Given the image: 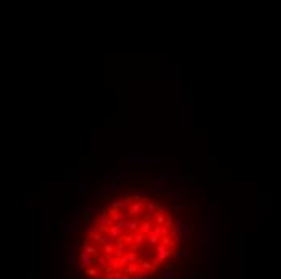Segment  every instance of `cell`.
I'll use <instances>...</instances> for the list:
<instances>
[{
	"instance_id": "obj_27",
	"label": "cell",
	"mask_w": 281,
	"mask_h": 279,
	"mask_svg": "<svg viewBox=\"0 0 281 279\" xmlns=\"http://www.w3.org/2000/svg\"><path fill=\"white\" fill-rule=\"evenodd\" d=\"M149 261H150V264H152L154 268H157V266H158V260H157V256L150 255V256H149Z\"/></svg>"
},
{
	"instance_id": "obj_25",
	"label": "cell",
	"mask_w": 281,
	"mask_h": 279,
	"mask_svg": "<svg viewBox=\"0 0 281 279\" xmlns=\"http://www.w3.org/2000/svg\"><path fill=\"white\" fill-rule=\"evenodd\" d=\"M102 237H104V235L100 234V231H97L96 234H92V235H91V239H92V240H96V242H100V240H102Z\"/></svg>"
},
{
	"instance_id": "obj_33",
	"label": "cell",
	"mask_w": 281,
	"mask_h": 279,
	"mask_svg": "<svg viewBox=\"0 0 281 279\" xmlns=\"http://www.w3.org/2000/svg\"><path fill=\"white\" fill-rule=\"evenodd\" d=\"M149 279H154V277H149Z\"/></svg>"
},
{
	"instance_id": "obj_17",
	"label": "cell",
	"mask_w": 281,
	"mask_h": 279,
	"mask_svg": "<svg viewBox=\"0 0 281 279\" xmlns=\"http://www.w3.org/2000/svg\"><path fill=\"white\" fill-rule=\"evenodd\" d=\"M115 226H117L118 229H121V231H123V229H129V219L123 218L121 221H118V223H115Z\"/></svg>"
},
{
	"instance_id": "obj_31",
	"label": "cell",
	"mask_w": 281,
	"mask_h": 279,
	"mask_svg": "<svg viewBox=\"0 0 281 279\" xmlns=\"http://www.w3.org/2000/svg\"><path fill=\"white\" fill-rule=\"evenodd\" d=\"M175 218H176L178 221H183V213H181V210H176V211H175Z\"/></svg>"
},
{
	"instance_id": "obj_14",
	"label": "cell",
	"mask_w": 281,
	"mask_h": 279,
	"mask_svg": "<svg viewBox=\"0 0 281 279\" xmlns=\"http://www.w3.org/2000/svg\"><path fill=\"white\" fill-rule=\"evenodd\" d=\"M139 226H141V223H139L138 216H131V218H129V231H136Z\"/></svg>"
},
{
	"instance_id": "obj_26",
	"label": "cell",
	"mask_w": 281,
	"mask_h": 279,
	"mask_svg": "<svg viewBox=\"0 0 281 279\" xmlns=\"http://www.w3.org/2000/svg\"><path fill=\"white\" fill-rule=\"evenodd\" d=\"M171 206H173L175 210H179V206H181V200H179V198L171 200Z\"/></svg>"
},
{
	"instance_id": "obj_13",
	"label": "cell",
	"mask_w": 281,
	"mask_h": 279,
	"mask_svg": "<svg viewBox=\"0 0 281 279\" xmlns=\"http://www.w3.org/2000/svg\"><path fill=\"white\" fill-rule=\"evenodd\" d=\"M131 277H133V279H149L150 276H149V271H146V269H139L138 273L131 274Z\"/></svg>"
},
{
	"instance_id": "obj_7",
	"label": "cell",
	"mask_w": 281,
	"mask_h": 279,
	"mask_svg": "<svg viewBox=\"0 0 281 279\" xmlns=\"http://www.w3.org/2000/svg\"><path fill=\"white\" fill-rule=\"evenodd\" d=\"M167 187H168V181H165V179L154 181V190L155 192H163V190H167Z\"/></svg>"
},
{
	"instance_id": "obj_15",
	"label": "cell",
	"mask_w": 281,
	"mask_h": 279,
	"mask_svg": "<svg viewBox=\"0 0 281 279\" xmlns=\"http://www.w3.org/2000/svg\"><path fill=\"white\" fill-rule=\"evenodd\" d=\"M142 244H144V234H138V235H134L133 247H134V248H139Z\"/></svg>"
},
{
	"instance_id": "obj_9",
	"label": "cell",
	"mask_w": 281,
	"mask_h": 279,
	"mask_svg": "<svg viewBox=\"0 0 281 279\" xmlns=\"http://www.w3.org/2000/svg\"><path fill=\"white\" fill-rule=\"evenodd\" d=\"M131 174L128 173V171H118V173H115V181H131Z\"/></svg>"
},
{
	"instance_id": "obj_30",
	"label": "cell",
	"mask_w": 281,
	"mask_h": 279,
	"mask_svg": "<svg viewBox=\"0 0 281 279\" xmlns=\"http://www.w3.org/2000/svg\"><path fill=\"white\" fill-rule=\"evenodd\" d=\"M181 258H183V252H181V250H178V252H176V258H175V263H179V261H181Z\"/></svg>"
},
{
	"instance_id": "obj_21",
	"label": "cell",
	"mask_w": 281,
	"mask_h": 279,
	"mask_svg": "<svg viewBox=\"0 0 281 279\" xmlns=\"http://www.w3.org/2000/svg\"><path fill=\"white\" fill-rule=\"evenodd\" d=\"M112 240H113V239L110 237L109 234H104V237H102V240H100V244H102V245L105 247V245H110V244H112Z\"/></svg>"
},
{
	"instance_id": "obj_16",
	"label": "cell",
	"mask_w": 281,
	"mask_h": 279,
	"mask_svg": "<svg viewBox=\"0 0 281 279\" xmlns=\"http://www.w3.org/2000/svg\"><path fill=\"white\" fill-rule=\"evenodd\" d=\"M87 276H91L94 279H102V271H99L96 268H91V269H87Z\"/></svg>"
},
{
	"instance_id": "obj_11",
	"label": "cell",
	"mask_w": 281,
	"mask_h": 279,
	"mask_svg": "<svg viewBox=\"0 0 281 279\" xmlns=\"http://www.w3.org/2000/svg\"><path fill=\"white\" fill-rule=\"evenodd\" d=\"M81 253H84V255H96L97 253V248L94 247V245H83L81 247Z\"/></svg>"
},
{
	"instance_id": "obj_20",
	"label": "cell",
	"mask_w": 281,
	"mask_h": 279,
	"mask_svg": "<svg viewBox=\"0 0 281 279\" xmlns=\"http://www.w3.org/2000/svg\"><path fill=\"white\" fill-rule=\"evenodd\" d=\"M128 261H131V263H138L139 261V258H138V253L136 252H128Z\"/></svg>"
},
{
	"instance_id": "obj_10",
	"label": "cell",
	"mask_w": 281,
	"mask_h": 279,
	"mask_svg": "<svg viewBox=\"0 0 281 279\" xmlns=\"http://www.w3.org/2000/svg\"><path fill=\"white\" fill-rule=\"evenodd\" d=\"M109 235H110L112 239H121V237H123V231L118 229L117 226H113L112 229L109 231Z\"/></svg>"
},
{
	"instance_id": "obj_8",
	"label": "cell",
	"mask_w": 281,
	"mask_h": 279,
	"mask_svg": "<svg viewBox=\"0 0 281 279\" xmlns=\"http://www.w3.org/2000/svg\"><path fill=\"white\" fill-rule=\"evenodd\" d=\"M142 208H144V202H142V200H139V202H134V203L131 205V211H129V214H133V216H138V214L142 211Z\"/></svg>"
},
{
	"instance_id": "obj_34",
	"label": "cell",
	"mask_w": 281,
	"mask_h": 279,
	"mask_svg": "<svg viewBox=\"0 0 281 279\" xmlns=\"http://www.w3.org/2000/svg\"><path fill=\"white\" fill-rule=\"evenodd\" d=\"M89 279H94V277H89Z\"/></svg>"
},
{
	"instance_id": "obj_6",
	"label": "cell",
	"mask_w": 281,
	"mask_h": 279,
	"mask_svg": "<svg viewBox=\"0 0 281 279\" xmlns=\"http://www.w3.org/2000/svg\"><path fill=\"white\" fill-rule=\"evenodd\" d=\"M131 163L133 164H139V163L152 164L154 163V158H152V156H131Z\"/></svg>"
},
{
	"instance_id": "obj_19",
	"label": "cell",
	"mask_w": 281,
	"mask_h": 279,
	"mask_svg": "<svg viewBox=\"0 0 281 279\" xmlns=\"http://www.w3.org/2000/svg\"><path fill=\"white\" fill-rule=\"evenodd\" d=\"M141 231H142V234H150V231H152L150 221H142L141 223Z\"/></svg>"
},
{
	"instance_id": "obj_3",
	"label": "cell",
	"mask_w": 281,
	"mask_h": 279,
	"mask_svg": "<svg viewBox=\"0 0 281 279\" xmlns=\"http://www.w3.org/2000/svg\"><path fill=\"white\" fill-rule=\"evenodd\" d=\"M97 263V258H94V256L91 255H84V253H79V264L86 269L87 266H91V264Z\"/></svg>"
},
{
	"instance_id": "obj_22",
	"label": "cell",
	"mask_w": 281,
	"mask_h": 279,
	"mask_svg": "<svg viewBox=\"0 0 281 279\" xmlns=\"http://www.w3.org/2000/svg\"><path fill=\"white\" fill-rule=\"evenodd\" d=\"M162 244L165 245V247H168V245H175V242H173L168 235H165V237H162Z\"/></svg>"
},
{
	"instance_id": "obj_24",
	"label": "cell",
	"mask_w": 281,
	"mask_h": 279,
	"mask_svg": "<svg viewBox=\"0 0 281 279\" xmlns=\"http://www.w3.org/2000/svg\"><path fill=\"white\" fill-rule=\"evenodd\" d=\"M104 250H105V253H109V255H112L113 252H117V248L113 247V244H110V245H105V247H104Z\"/></svg>"
},
{
	"instance_id": "obj_5",
	"label": "cell",
	"mask_w": 281,
	"mask_h": 279,
	"mask_svg": "<svg viewBox=\"0 0 281 279\" xmlns=\"http://www.w3.org/2000/svg\"><path fill=\"white\" fill-rule=\"evenodd\" d=\"M155 211H158L157 205H155V203H152V202H149V203L146 205V218H147V221H152V219H154Z\"/></svg>"
},
{
	"instance_id": "obj_2",
	"label": "cell",
	"mask_w": 281,
	"mask_h": 279,
	"mask_svg": "<svg viewBox=\"0 0 281 279\" xmlns=\"http://www.w3.org/2000/svg\"><path fill=\"white\" fill-rule=\"evenodd\" d=\"M155 252H157V260H158V263H163L165 260H167V256L171 253L170 250L165 247L163 244H158V245H155Z\"/></svg>"
},
{
	"instance_id": "obj_4",
	"label": "cell",
	"mask_w": 281,
	"mask_h": 279,
	"mask_svg": "<svg viewBox=\"0 0 281 279\" xmlns=\"http://www.w3.org/2000/svg\"><path fill=\"white\" fill-rule=\"evenodd\" d=\"M96 211H97V205H84L81 208V216L84 218V221H87Z\"/></svg>"
},
{
	"instance_id": "obj_12",
	"label": "cell",
	"mask_w": 281,
	"mask_h": 279,
	"mask_svg": "<svg viewBox=\"0 0 281 279\" xmlns=\"http://www.w3.org/2000/svg\"><path fill=\"white\" fill-rule=\"evenodd\" d=\"M73 271H75V274H76V277L78 279H84V268L81 266L79 263H76V264H73Z\"/></svg>"
},
{
	"instance_id": "obj_18",
	"label": "cell",
	"mask_w": 281,
	"mask_h": 279,
	"mask_svg": "<svg viewBox=\"0 0 281 279\" xmlns=\"http://www.w3.org/2000/svg\"><path fill=\"white\" fill-rule=\"evenodd\" d=\"M89 184H91V181H83V179H79V181H78V194H81L83 190L87 189Z\"/></svg>"
},
{
	"instance_id": "obj_23",
	"label": "cell",
	"mask_w": 281,
	"mask_h": 279,
	"mask_svg": "<svg viewBox=\"0 0 281 279\" xmlns=\"http://www.w3.org/2000/svg\"><path fill=\"white\" fill-rule=\"evenodd\" d=\"M165 219H167V218H165V216H163V214H162V213H158V214H157V219H155V223H157L158 226H163V223H165Z\"/></svg>"
},
{
	"instance_id": "obj_1",
	"label": "cell",
	"mask_w": 281,
	"mask_h": 279,
	"mask_svg": "<svg viewBox=\"0 0 281 279\" xmlns=\"http://www.w3.org/2000/svg\"><path fill=\"white\" fill-rule=\"evenodd\" d=\"M165 234H167V227L163 226H155L152 227V231H150V234H147V239L152 245H157L158 240H162V237H165Z\"/></svg>"
},
{
	"instance_id": "obj_28",
	"label": "cell",
	"mask_w": 281,
	"mask_h": 279,
	"mask_svg": "<svg viewBox=\"0 0 281 279\" xmlns=\"http://www.w3.org/2000/svg\"><path fill=\"white\" fill-rule=\"evenodd\" d=\"M162 274H163V277H165V279H176V277H175V274H173L171 271H168V269H167V271H163Z\"/></svg>"
},
{
	"instance_id": "obj_29",
	"label": "cell",
	"mask_w": 281,
	"mask_h": 279,
	"mask_svg": "<svg viewBox=\"0 0 281 279\" xmlns=\"http://www.w3.org/2000/svg\"><path fill=\"white\" fill-rule=\"evenodd\" d=\"M152 268H154V266H152V264H150L149 261H144V263H142V269H146V271H150Z\"/></svg>"
},
{
	"instance_id": "obj_32",
	"label": "cell",
	"mask_w": 281,
	"mask_h": 279,
	"mask_svg": "<svg viewBox=\"0 0 281 279\" xmlns=\"http://www.w3.org/2000/svg\"><path fill=\"white\" fill-rule=\"evenodd\" d=\"M104 279H115V273H109V274H105V276H104Z\"/></svg>"
}]
</instances>
